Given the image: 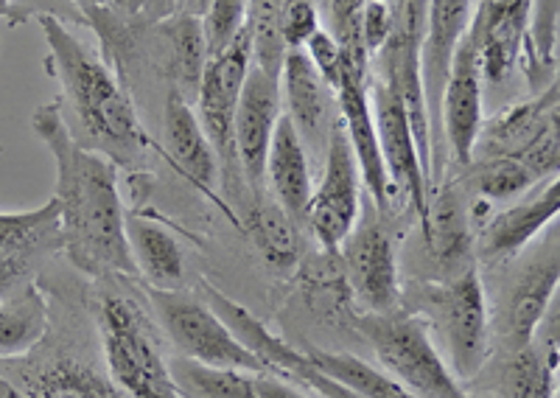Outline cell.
<instances>
[{
	"label": "cell",
	"instance_id": "6da1fadb",
	"mask_svg": "<svg viewBox=\"0 0 560 398\" xmlns=\"http://www.w3.org/2000/svg\"><path fill=\"white\" fill-rule=\"evenodd\" d=\"M32 127L57 166L54 197L59 202V247L65 256L84 276L138 278L118 191V163L73 138L59 102L43 104Z\"/></svg>",
	"mask_w": 560,
	"mask_h": 398
},
{
	"label": "cell",
	"instance_id": "7a4b0ae2",
	"mask_svg": "<svg viewBox=\"0 0 560 398\" xmlns=\"http://www.w3.org/2000/svg\"><path fill=\"white\" fill-rule=\"evenodd\" d=\"M37 23L48 46V71L62 84L65 102L77 113L84 136L115 163H132L147 154L152 141L107 65L90 54L57 14H39Z\"/></svg>",
	"mask_w": 560,
	"mask_h": 398
},
{
	"label": "cell",
	"instance_id": "3957f363",
	"mask_svg": "<svg viewBox=\"0 0 560 398\" xmlns=\"http://www.w3.org/2000/svg\"><path fill=\"white\" fill-rule=\"evenodd\" d=\"M98 326L109 379L118 390L129 398H179L152 323L132 297L104 295Z\"/></svg>",
	"mask_w": 560,
	"mask_h": 398
},
{
	"label": "cell",
	"instance_id": "277c9868",
	"mask_svg": "<svg viewBox=\"0 0 560 398\" xmlns=\"http://www.w3.org/2000/svg\"><path fill=\"white\" fill-rule=\"evenodd\" d=\"M357 328L370 342L373 353L401 387L415 398H463L457 376L434 348L427 323L398 312H368Z\"/></svg>",
	"mask_w": 560,
	"mask_h": 398
},
{
	"label": "cell",
	"instance_id": "5b68a950",
	"mask_svg": "<svg viewBox=\"0 0 560 398\" xmlns=\"http://www.w3.org/2000/svg\"><path fill=\"white\" fill-rule=\"evenodd\" d=\"M149 301H152L160 323L166 328V335L183 351V356L202 362V365L233 367V371L267 376L264 362L230 335L222 317L210 312L205 301L177 290H158V286H149Z\"/></svg>",
	"mask_w": 560,
	"mask_h": 398
},
{
	"label": "cell",
	"instance_id": "8992f818",
	"mask_svg": "<svg viewBox=\"0 0 560 398\" xmlns=\"http://www.w3.org/2000/svg\"><path fill=\"white\" fill-rule=\"evenodd\" d=\"M249 68H253V46H249V34L244 28L228 48L208 57L197 87V107H194V113H197L199 124H202V132L208 136L210 147L217 152L224 191L228 194L233 191V177H236L238 168L236 143H233V121H236V107Z\"/></svg>",
	"mask_w": 560,
	"mask_h": 398
},
{
	"label": "cell",
	"instance_id": "52a82bcc",
	"mask_svg": "<svg viewBox=\"0 0 560 398\" xmlns=\"http://www.w3.org/2000/svg\"><path fill=\"white\" fill-rule=\"evenodd\" d=\"M359 183H362V174H359L357 157L350 152L348 136L337 116L325 141L323 180L317 191H312L306 208V227L328 253H339L345 238L357 227L359 199H362Z\"/></svg>",
	"mask_w": 560,
	"mask_h": 398
},
{
	"label": "cell",
	"instance_id": "ba28073f",
	"mask_svg": "<svg viewBox=\"0 0 560 398\" xmlns=\"http://www.w3.org/2000/svg\"><path fill=\"white\" fill-rule=\"evenodd\" d=\"M432 308L452 356V373L459 379H474L488 356V301L477 267L471 264L448 278L434 292Z\"/></svg>",
	"mask_w": 560,
	"mask_h": 398
},
{
	"label": "cell",
	"instance_id": "9c48e42d",
	"mask_svg": "<svg viewBox=\"0 0 560 398\" xmlns=\"http://www.w3.org/2000/svg\"><path fill=\"white\" fill-rule=\"evenodd\" d=\"M368 84L384 168H387L393 186L409 197L415 213H418L420 231H423L429 213V177L423 172V163H420L418 143H415L412 127H409L407 109H404L401 98L395 96L382 79L373 77Z\"/></svg>",
	"mask_w": 560,
	"mask_h": 398
},
{
	"label": "cell",
	"instance_id": "30bf717a",
	"mask_svg": "<svg viewBox=\"0 0 560 398\" xmlns=\"http://www.w3.org/2000/svg\"><path fill=\"white\" fill-rule=\"evenodd\" d=\"M482 68H479L477 39L471 28L463 34L457 51H454L448 77L440 93V124H443V138L459 166H468L477 152L479 132H482Z\"/></svg>",
	"mask_w": 560,
	"mask_h": 398
},
{
	"label": "cell",
	"instance_id": "8fae6325",
	"mask_svg": "<svg viewBox=\"0 0 560 398\" xmlns=\"http://www.w3.org/2000/svg\"><path fill=\"white\" fill-rule=\"evenodd\" d=\"M368 77L370 71H359V68L342 65L334 98H337V116L345 127V136H348L350 152L357 157L362 183L373 194V202H376L378 211H389L398 188L393 186L382 161L376 121H373V107H370Z\"/></svg>",
	"mask_w": 560,
	"mask_h": 398
},
{
	"label": "cell",
	"instance_id": "7c38bea8",
	"mask_svg": "<svg viewBox=\"0 0 560 398\" xmlns=\"http://www.w3.org/2000/svg\"><path fill=\"white\" fill-rule=\"evenodd\" d=\"M280 109L283 107H280L278 77H269L267 71L253 65L242 87V98H238L233 143H236L238 172L253 191L255 202L264 199V188H267L264 168H267L269 143H272Z\"/></svg>",
	"mask_w": 560,
	"mask_h": 398
},
{
	"label": "cell",
	"instance_id": "4fadbf2b",
	"mask_svg": "<svg viewBox=\"0 0 560 398\" xmlns=\"http://www.w3.org/2000/svg\"><path fill=\"white\" fill-rule=\"evenodd\" d=\"M558 281V236L552 233V242H544L541 250L524 264L510 283L508 301H504L502 317H499V337H502L504 351H522L535 340L541 323L547 320L549 301H555Z\"/></svg>",
	"mask_w": 560,
	"mask_h": 398
},
{
	"label": "cell",
	"instance_id": "5bb4252c",
	"mask_svg": "<svg viewBox=\"0 0 560 398\" xmlns=\"http://www.w3.org/2000/svg\"><path fill=\"white\" fill-rule=\"evenodd\" d=\"M339 253L350 290L368 312H393L398 303V253L387 227L376 219L357 222Z\"/></svg>",
	"mask_w": 560,
	"mask_h": 398
},
{
	"label": "cell",
	"instance_id": "9a60e30c",
	"mask_svg": "<svg viewBox=\"0 0 560 398\" xmlns=\"http://www.w3.org/2000/svg\"><path fill=\"white\" fill-rule=\"evenodd\" d=\"M533 0H482L471 20L482 79L499 84L527 48Z\"/></svg>",
	"mask_w": 560,
	"mask_h": 398
},
{
	"label": "cell",
	"instance_id": "2e32d148",
	"mask_svg": "<svg viewBox=\"0 0 560 398\" xmlns=\"http://www.w3.org/2000/svg\"><path fill=\"white\" fill-rule=\"evenodd\" d=\"M59 247V202L51 197L34 211L0 213V295L18 286L34 264Z\"/></svg>",
	"mask_w": 560,
	"mask_h": 398
},
{
	"label": "cell",
	"instance_id": "e0dca14e",
	"mask_svg": "<svg viewBox=\"0 0 560 398\" xmlns=\"http://www.w3.org/2000/svg\"><path fill=\"white\" fill-rule=\"evenodd\" d=\"M278 84L280 96H283V116L292 121V127L298 129V136L303 138V143L312 141L319 143L325 138L328 141V132L334 124V109H337V98L334 91L325 84V79L319 77L317 68L308 62V57L303 51H287L283 57V68H280Z\"/></svg>",
	"mask_w": 560,
	"mask_h": 398
},
{
	"label": "cell",
	"instance_id": "ac0fdd59",
	"mask_svg": "<svg viewBox=\"0 0 560 398\" xmlns=\"http://www.w3.org/2000/svg\"><path fill=\"white\" fill-rule=\"evenodd\" d=\"M163 129H166V157L174 163V168L197 191H202L208 199H217V152L202 132L194 107L179 91L168 93Z\"/></svg>",
	"mask_w": 560,
	"mask_h": 398
},
{
	"label": "cell",
	"instance_id": "d6986e66",
	"mask_svg": "<svg viewBox=\"0 0 560 398\" xmlns=\"http://www.w3.org/2000/svg\"><path fill=\"white\" fill-rule=\"evenodd\" d=\"M474 0H429L423 48H420V71H423V93H427L429 116L438 113L440 93L448 77L454 51L463 34L471 28Z\"/></svg>",
	"mask_w": 560,
	"mask_h": 398
},
{
	"label": "cell",
	"instance_id": "ffe728a7",
	"mask_svg": "<svg viewBox=\"0 0 560 398\" xmlns=\"http://www.w3.org/2000/svg\"><path fill=\"white\" fill-rule=\"evenodd\" d=\"M558 211L560 191L558 180L552 177L538 197L504 208L502 213H497L482 227V236H479V256H482V261L497 264L518 256L549 222L558 219Z\"/></svg>",
	"mask_w": 560,
	"mask_h": 398
},
{
	"label": "cell",
	"instance_id": "44dd1931",
	"mask_svg": "<svg viewBox=\"0 0 560 398\" xmlns=\"http://www.w3.org/2000/svg\"><path fill=\"white\" fill-rule=\"evenodd\" d=\"M306 154V143L298 136V129L280 113L272 143H269L264 183L272 188L275 202L289 213L298 227L306 225V208L312 199V172H308Z\"/></svg>",
	"mask_w": 560,
	"mask_h": 398
},
{
	"label": "cell",
	"instance_id": "7402d4cb",
	"mask_svg": "<svg viewBox=\"0 0 560 398\" xmlns=\"http://www.w3.org/2000/svg\"><path fill=\"white\" fill-rule=\"evenodd\" d=\"M199 292H202V301L208 303L210 312H217L222 317L224 326L230 328V335L236 337L253 356H258L264 362L267 376H283V379H289V373L303 360V351L289 346L283 337L272 335L264 326V320H258L247 306H242V303H236L233 297L224 295V292H219L213 283L202 281L199 283Z\"/></svg>",
	"mask_w": 560,
	"mask_h": 398
},
{
	"label": "cell",
	"instance_id": "603a6c76",
	"mask_svg": "<svg viewBox=\"0 0 560 398\" xmlns=\"http://www.w3.org/2000/svg\"><path fill=\"white\" fill-rule=\"evenodd\" d=\"M558 82H552L544 87V93H538L529 102L504 107L497 118H490L488 124H482L477 147L482 143L485 154H513V157H518L524 152V147L549 121L558 118Z\"/></svg>",
	"mask_w": 560,
	"mask_h": 398
},
{
	"label": "cell",
	"instance_id": "cb8c5ba5",
	"mask_svg": "<svg viewBox=\"0 0 560 398\" xmlns=\"http://www.w3.org/2000/svg\"><path fill=\"white\" fill-rule=\"evenodd\" d=\"M127 242L138 276L158 290H177L185 276L179 242L163 225L143 216H127Z\"/></svg>",
	"mask_w": 560,
	"mask_h": 398
},
{
	"label": "cell",
	"instance_id": "d4e9b609",
	"mask_svg": "<svg viewBox=\"0 0 560 398\" xmlns=\"http://www.w3.org/2000/svg\"><path fill=\"white\" fill-rule=\"evenodd\" d=\"M423 238L434 261H440L452 276L471 267L468 253H471V231H468V211L454 188H440L438 197H429L427 225Z\"/></svg>",
	"mask_w": 560,
	"mask_h": 398
},
{
	"label": "cell",
	"instance_id": "484cf974",
	"mask_svg": "<svg viewBox=\"0 0 560 398\" xmlns=\"http://www.w3.org/2000/svg\"><path fill=\"white\" fill-rule=\"evenodd\" d=\"M51 315L39 286L26 283L14 295H0V360H18L48 335Z\"/></svg>",
	"mask_w": 560,
	"mask_h": 398
},
{
	"label": "cell",
	"instance_id": "4316f807",
	"mask_svg": "<svg viewBox=\"0 0 560 398\" xmlns=\"http://www.w3.org/2000/svg\"><path fill=\"white\" fill-rule=\"evenodd\" d=\"M504 398H555L558 396V331L533 340L522 351L508 353L502 365Z\"/></svg>",
	"mask_w": 560,
	"mask_h": 398
},
{
	"label": "cell",
	"instance_id": "83f0119b",
	"mask_svg": "<svg viewBox=\"0 0 560 398\" xmlns=\"http://www.w3.org/2000/svg\"><path fill=\"white\" fill-rule=\"evenodd\" d=\"M247 231L255 250L267 264V270H272L280 278L292 276L298 270L300 258H303V238H300V227L278 202L258 199V206L247 222Z\"/></svg>",
	"mask_w": 560,
	"mask_h": 398
},
{
	"label": "cell",
	"instance_id": "f1b7e54d",
	"mask_svg": "<svg viewBox=\"0 0 560 398\" xmlns=\"http://www.w3.org/2000/svg\"><path fill=\"white\" fill-rule=\"evenodd\" d=\"M312 367H317L323 376L337 382L339 387L357 398H415L407 387H401L389 373L376 371L364 360L353 356V353H337L323 351V348H308L303 353Z\"/></svg>",
	"mask_w": 560,
	"mask_h": 398
},
{
	"label": "cell",
	"instance_id": "f546056e",
	"mask_svg": "<svg viewBox=\"0 0 560 398\" xmlns=\"http://www.w3.org/2000/svg\"><path fill=\"white\" fill-rule=\"evenodd\" d=\"M168 373L179 398H258L255 373L213 367L188 356H168Z\"/></svg>",
	"mask_w": 560,
	"mask_h": 398
},
{
	"label": "cell",
	"instance_id": "4dcf8cb0",
	"mask_svg": "<svg viewBox=\"0 0 560 398\" xmlns=\"http://www.w3.org/2000/svg\"><path fill=\"white\" fill-rule=\"evenodd\" d=\"M468 186L477 197L488 202H504L527 194L535 186V177L527 166L513 154H482L468 163Z\"/></svg>",
	"mask_w": 560,
	"mask_h": 398
},
{
	"label": "cell",
	"instance_id": "1f68e13d",
	"mask_svg": "<svg viewBox=\"0 0 560 398\" xmlns=\"http://www.w3.org/2000/svg\"><path fill=\"white\" fill-rule=\"evenodd\" d=\"M28 398H124V393L98 373L73 362H59L32 382Z\"/></svg>",
	"mask_w": 560,
	"mask_h": 398
},
{
	"label": "cell",
	"instance_id": "d6a6232c",
	"mask_svg": "<svg viewBox=\"0 0 560 398\" xmlns=\"http://www.w3.org/2000/svg\"><path fill=\"white\" fill-rule=\"evenodd\" d=\"M287 0H249L247 7V34L249 46H253L255 68L267 71L269 77H280L283 68V39H280V12H283Z\"/></svg>",
	"mask_w": 560,
	"mask_h": 398
},
{
	"label": "cell",
	"instance_id": "836d02e7",
	"mask_svg": "<svg viewBox=\"0 0 560 398\" xmlns=\"http://www.w3.org/2000/svg\"><path fill=\"white\" fill-rule=\"evenodd\" d=\"M172 51H174V71H177V87L185 96V91L191 87L197 96L199 79H202V68L208 62V46H205L202 20L194 14H185L177 20V26L172 28Z\"/></svg>",
	"mask_w": 560,
	"mask_h": 398
},
{
	"label": "cell",
	"instance_id": "e575fe53",
	"mask_svg": "<svg viewBox=\"0 0 560 398\" xmlns=\"http://www.w3.org/2000/svg\"><path fill=\"white\" fill-rule=\"evenodd\" d=\"M247 7L249 0H208L202 17L208 57L228 48L247 28Z\"/></svg>",
	"mask_w": 560,
	"mask_h": 398
},
{
	"label": "cell",
	"instance_id": "d590c367",
	"mask_svg": "<svg viewBox=\"0 0 560 398\" xmlns=\"http://www.w3.org/2000/svg\"><path fill=\"white\" fill-rule=\"evenodd\" d=\"M558 17L560 0H533L527 48H533V59L538 62V68H549L555 59V46H558Z\"/></svg>",
	"mask_w": 560,
	"mask_h": 398
},
{
	"label": "cell",
	"instance_id": "8d00e7d4",
	"mask_svg": "<svg viewBox=\"0 0 560 398\" xmlns=\"http://www.w3.org/2000/svg\"><path fill=\"white\" fill-rule=\"evenodd\" d=\"M280 39L287 51H303L308 39L319 32V9L314 0H287L280 12Z\"/></svg>",
	"mask_w": 560,
	"mask_h": 398
},
{
	"label": "cell",
	"instance_id": "74e56055",
	"mask_svg": "<svg viewBox=\"0 0 560 398\" xmlns=\"http://www.w3.org/2000/svg\"><path fill=\"white\" fill-rule=\"evenodd\" d=\"M518 161L533 172L535 180H549L558 177V163H560V141H558V118L549 121L547 127L524 147L518 154Z\"/></svg>",
	"mask_w": 560,
	"mask_h": 398
},
{
	"label": "cell",
	"instance_id": "f35d334b",
	"mask_svg": "<svg viewBox=\"0 0 560 398\" xmlns=\"http://www.w3.org/2000/svg\"><path fill=\"white\" fill-rule=\"evenodd\" d=\"M303 54H306L308 62L317 68V73L325 79V84H328L331 91H337L339 71H342V51H339L337 39L331 37V32H328V28H319V32L306 43Z\"/></svg>",
	"mask_w": 560,
	"mask_h": 398
},
{
	"label": "cell",
	"instance_id": "ab89813d",
	"mask_svg": "<svg viewBox=\"0 0 560 398\" xmlns=\"http://www.w3.org/2000/svg\"><path fill=\"white\" fill-rule=\"evenodd\" d=\"M393 34V3H378V0H364L362 14V37L370 59L384 48V43Z\"/></svg>",
	"mask_w": 560,
	"mask_h": 398
},
{
	"label": "cell",
	"instance_id": "60d3db41",
	"mask_svg": "<svg viewBox=\"0 0 560 398\" xmlns=\"http://www.w3.org/2000/svg\"><path fill=\"white\" fill-rule=\"evenodd\" d=\"M289 379L306 382V385L312 387V390H317L319 396H325V398H357V396H350V393L345 390V387H339L337 382H331V379H328V376H323V373H319L317 367H312V362H308L306 356H303V360H300V365L294 367L292 373H289Z\"/></svg>",
	"mask_w": 560,
	"mask_h": 398
},
{
	"label": "cell",
	"instance_id": "b9f144b4",
	"mask_svg": "<svg viewBox=\"0 0 560 398\" xmlns=\"http://www.w3.org/2000/svg\"><path fill=\"white\" fill-rule=\"evenodd\" d=\"M255 385H258V398H308L280 376H258Z\"/></svg>",
	"mask_w": 560,
	"mask_h": 398
},
{
	"label": "cell",
	"instance_id": "7bdbcfd3",
	"mask_svg": "<svg viewBox=\"0 0 560 398\" xmlns=\"http://www.w3.org/2000/svg\"><path fill=\"white\" fill-rule=\"evenodd\" d=\"M0 398H28V396L23 390H18V387H14L12 382L0 379Z\"/></svg>",
	"mask_w": 560,
	"mask_h": 398
},
{
	"label": "cell",
	"instance_id": "ee69618b",
	"mask_svg": "<svg viewBox=\"0 0 560 398\" xmlns=\"http://www.w3.org/2000/svg\"><path fill=\"white\" fill-rule=\"evenodd\" d=\"M73 3L82 9H107L109 7V0H73Z\"/></svg>",
	"mask_w": 560,
	"mask_h": 398
},
{
	"label": "cell",
	"instance_id": "f6af8a7d",
	"mask_svg": "<svg viewBox=\"0 0 560 398\" xmlns=\"http://www.w3.org/2000/svg\"><path fill=\"white\" fill-rule=\"evenodd\" d=\"M463 398H488V396H463Z\"/></svg>",
	"mask_w": 560,
	"mask_h": 398
},
{
	"label": "cell",
	"instance_id": "bcb514c9",
	"mask_svg": "<svg viewBox=\"0 0 560 398\" xmlns=\"http://www.w3.org/2000/svg\"><path fill=\"white\" fill-rule=\"evenodd\" d=\"M378 3H395V0H378Z\"/></svg>",
	"mask_w": 560,
	"mask_h": 398
},
{
	"label": "cell",
	"instance_id": "7dc6e473",
	"mask_svg": "<svg viewBox=\"0 0 560 398\" xmlns=\"http://www.w3.org/2000/svg\"><path fill=\"white\" fill-rule=\"evenodd\" d=\"M314 3H317V0H314Z\"/></svg>",
	"mask_w": 560,
	"mask_h": 398
}]
</instances>
